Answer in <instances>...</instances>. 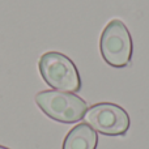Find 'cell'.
I'll list each match as a JSON object with an SVG mask.
<instances>
[{
  "label": "cell",
  "instance_id": "obj_1",
  "mask_svg": "<svg viewBox=\"0 0 149 149\" xmlns=\"http://www.w3.org/2000/svg\"><path fill=\"white\" fill-rule=\"evenodd\" d=\"M39 72L47 85L60 92L76 93L81 89V79L74 63L62 52L50 51L39 59Z\"/></svg>",
  "mask_w": 149,
  "mask_h": 149
},
{
  "label": "cell",
  "instance_id": "obj_2",
  "mask_svg": "<svg viewBox=\"0 0 149 149\" xmlns=\"http://www.w3.org/2000/svg\"><path fill=\"white\" fill-rule=\"evenodd\" d=\"M38 107L51 119L62 123H76L84 118L88 105L73 93L43 90L36 95Z\"/></svg>",
  "mask_w": 149,
  "mask_h": 149
},
{
  "label": "cell",
  "instance_id": "obj_3",
  "mask_svg": "<svg viewBox=\"0 0 149 149\" xmlns=\"http://www.w3.org/2000/svg\"><path fill=\"white\" fill-rule=\"evenodd\" d=\"M101 55L109 65L123 68L132 59V38L130 30L120 20H113L105 26L100 42Z\"/></svg>",
  "mask_w": 149,
  "mask_h": 149
},
{
  "label": "cell",
  "instance_id": "obj_4",
  "mask_svg": "<svg viewBox=\"0 0 149 149\" xmlns=\"http://www.w3.org/2000/svg\"><path fill=\"white\" fill-rule=\"evenodd\" d=\"M86 124L94 131L107 136H123L127 134L131 119L123 107L110 102L95 103L84 115Z\"/></svg>",
  "mask_w": 149,
  "mask_h": 149
},
{
  "label": "cell",
  "instance_id": "obj_5",
  "mask_svg": "<svg viewBox=\"0 0 149 149\" xmlns=\"http://www.w3.org/2000/svg\"><path fill=\"white\" fill-rule=\"evenodd\" d=\"M98 144L97 132L86 123L74 126L63 143V149H95Z\"/></svg>",
  "mask_w": 149,
  "mask_h": 149
},
{
  "label": "cell",
  "instance_id": "obj_6",
  "mask_svg": "<svg viewBox=\"0 0 149 149\" xmlns=\"http://www.w3.org/2000/svg\"><path fill=\"white\" fill-rule=\"evenodd\" d=\"M0 149H8V148H5V147H3V145H0Z\"/></svg>",
  "mask_w": 149,
  "mask_h": 149
}]
</instances>
